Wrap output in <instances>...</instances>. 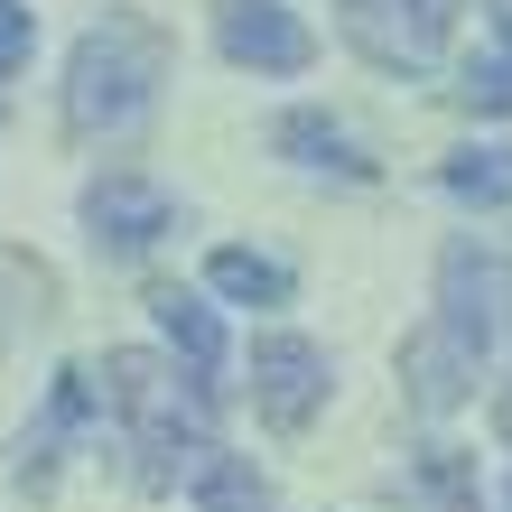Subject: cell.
<instances>
[{
	"instance_id": "cell-1",
	"label": "cell",
	"mask_w": 512,
	"mask_h": 512,
	"mask_svg": "<svg viewBox=\"0 0 512 512\" xmlns=\"http://www.w3.org/2000/svg\"><path fill=\"white\" fill-rule=\"evenodd\" d=\"M177 66L168 28L149 10H103L94 28L75 38L66 56V131L75 140H122L149 122V103H159V84Z\"/></svg>"
},
{
	"instance_id": "cell-5",
	"label": "cell",
	"mask_w": 512,
	"mask_h": 512,
	"mask_svg": "<svg viewBox=\"0 0 512 512\" xmlns=\"http://www.w3.org/2000/svg\"><path fill=\"white\" fill-rule=\"evenodd\" d=\"M252 410L280 438H298L326 410V345H308V336H261L252 345Z\"/></svg>"
},
{
	"instance_id": "cell-3",
	"label": "cell",
	"mask_w": 512,
	"mask_h": 512,
	"mask_svg": "<svg viewBox=\"0 0 512 512\" xmlns=\"http://www.w3.org/2000/svg\"><path fill=\"white\" fill-rule=\"evenodd\" d=\"M503 308H512V252L503 243H447L438 252V326L475 354V364H485Z\"/></svg>"
},
{
	"instance_id": "cell-19",
	"label": "cell",
	"mask_w": 512,
	"mask_h": 512,
	"mask_svg": "<svg viewBox=\"0 0 512 512\" xmlns=\"http://www.w3.org/2000/svg\"><path fill=\"white\" fill-rule=\"evenodd\" d=\"M494 429H503V438H512V391H503V401H494Z\"/></svg>"
},
{
	"instance_id": "cell-13",
	"label": "cell",
	"mask_w": 512,
	"mask_h": 512,
	"mask_svg": "<svg viewBox=\"0 0 512 512\" xmlns=\"http://www.w3.org/2000/svg\"><path fill=\"white\" fill-rule=\"evenodd\" d=\"M205 289L215 298H233V308H289V261H270V252H252V243H224L215 261H205Z\"/></svg>"
},
{
	"instance_id": "cell-12",
	"label": "cell",
	"mask_w": 512,
	"mask_h": 512,
	"mask_svg": "<svg viewBox=\"0 0 512 512\" xmlns=\"http://www.w3.org/2000/svg\"><path fill=\"white\" fill-rule=\"evenodd\" d=\"M149 317H159V336L187 354V373H196V382L224 364V326H215V308H205L196 289H177V280H168V289H149Z\"/></svg>"
},
{
	"instance_id": "cell-6",
	"label": "cell",
	"mask_w": 512,
	"mask_h": 512,
	"mask_svg": "<svg viewBox=\"0 0 512 512\" xmlns=\"http://www.w3.org/2000/svg\"><path fill=\"white\" fill-rule=\"evenodd\" d=\"M215 47L252 75H308L317 66V38L308 19L280 10V0H215Z\"/></svg>"
},
{
	"instance_id": "cell-4",
	"label": "cell",
	"mask_w": 512,
	"mask_h": 512,
	"mask_svg": "<svg viewBox=\"0 0 512 512\" xmlns=\"http://www.w3.org/2000/svg\"><path fill=\"white\" fill-rule=\"evenodd\" d=\"M457 10H466V0H354V10H345V38L364 47L373 66L419 75V66H438V56H447Z\"/></svg>"
},
{
	"instance_id": "cell-7",
	"label": "cell",
	"mask_w": 512,
	"mask_h": 512,
	"mask_svg": "<svg viewBox=\"0 0 512 512\" xmlns=\"http://www.w3.org/2000/svg\"><path fill=\"white\" fill-rule=\"evenodd\" d=\"M168 224H177L168 187H149V177H131V168H112V177L84 187V233H94V252H112V261H140Z\"/></svg>"
},
{
	"instance_id": "cell-15",
	"label": "cell",
	"mask_w": 512,
	"mask_h": 512,
	"mask_svg": "<svg viewBox=\"0 0 512 512\" xmlns=\"http://www.w3.org/2000/svg\"><path fill=\"white\" fill-rule=\"evenodd\" d=\"M196 512H270V475H261L252 457L205 447V466H196Z\"/></svg>"
},
{
	"instance_id": "cell-8",
	"label": "cell",
	"mask_w": 512,
	"mask_h": 512,
	"mask_svg": "<svg viewBox=\"0 0 512 512\" xmlns=\"http://www.w3.org/2000/svg\"><path fill=\"white\" fill-rule=\"evenodd\" d=\"M94 410H103V382L84 373V364H66V373L47 382V410L19 429V494H47L56 485V447L94 429Z\"/></svg>"
},
{
	"instance_id": "cell-10",
	"label": "cell",
	"mask_w": 512,
	"mask_h": 512,
	"mask_svg": "<svg viewBox=\"0 0 512 512\" xmlns=\"http://www.w3.org/2000/svg\"><path fill=\"white\" fill-rule=\"evenodd\" d=\"M270 149H280V159H298V168H326V177H354V187H373V149L354 140L345 122H326L317 103H298V112H280V122H270Z\"/></svg>"
},
{
	"instance_id": "cell-9",
	"label": "cell",
	"mask_w": 512,
	"mask_h": 512,
	"mask_svg": "<svg viewBox=\"0 0 512 512\" xmlns=\"http://www.w3.org/2000/svg\"><path fill=\"white\" fill-rule=\"evenodd\" d=\"M401 382H410V410H419V419H447V410L475 391V354L429 317L419 336H401Z\"/></svg>"
},
{
	"instance_id": "cell-2",
	"label": "cell",
	"mask_w": 512,
	"mask_h": 512,
	"mask_svg": "<svg viewBox=\"0 0 512 512\" xmlns=\"http://www.w3.org/2000/svg\"><path fill=\"white\" fill-rule=\"evenodd\" d=\"M103 401L140 429L149 485H168V457H177V447H196V457H205V419H215V401H205V382L177 373L168 354H140V345L103 354Z\"/></svg>"
},
{
	"instance_id": "cell-11",
	"label": "cell",
	"mask_w": 512,
	"mask_h": 512,
	"mask_svg": "<svg viewBox=\"0 0 512 512\" xmlns=\"http://www.w3.org/2000/svg\"><path fill=\"white\" fill-rule=\"evenodd\" d=\"M401 503L410 512H475L485 503V475H475L466 447H419L410 475H401Z\"/></svg>"
},
{
	"instance_id": "cell-17",
	"label": "cell",
	"mask_w": 512,
	"mask_h": 512,
	"mask_svg": "<svg viewBox=\"0 0 512 512\" xmlns=\"http://www.w3.org/2000/svg\"><path fill=\"white\" fill-rule=\"evenodd\" d=\"M438 187L457 205H512V149H457L438 168Z\"/></svg>"
},
{
	"instance_id": "cell-14",
	"label": "cell",
	"mask_w": 512,
	"mask_h": 512,
	"mask_svg": "<svg viewBox=\"0 0 512 512\" xmlns=\"http://www.w3.org/2000/svg\"><path fill=\"white\" fill-rule=\"evenodd\" d=\"M56 317V270L38 252H0V345Z\"/></svg>"
},
{
	"instance_id": "cell-18",
	"label": "cell",
	"mask_w": 512,
	"mask_h": 512,
	"mask_svg": "<svg viewBox=\"0 0 512 512\" xmlns=\"http://www.w3.org/2000/svg\"><path fill=\"white\" fill-rule=\"evenodd\" d=\"M28 47H38V19H28V0H0V75L28 66Z\"/></svg>"
},
{
	"instance_id": "cell-16",
	"label": "cell",
	"mask_w": 512,
	"mask_h": 512,
	"mask_svg": "<svg viewBox=\"0 0 512 512\" xmlns=\"http://www.w3.org/2000/svg\"><path fill=\"white\" fill-rule=\"evenodd\" d=\"M494 56H475V66L457 75V103L466 112H512V0H494Z\"/></svg>"
}]
</instances>
